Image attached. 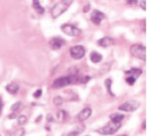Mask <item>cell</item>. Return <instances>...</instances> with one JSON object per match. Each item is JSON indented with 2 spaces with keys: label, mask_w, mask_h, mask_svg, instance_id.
<instances>
[{
  "label": "cell",
  "mask_w": 147,
  "mask_h": 136,
  "mask_svg": "<svg viewBox=\"0 0 147 136\" xmlns=\"http://www.w3.org/2000/svg\"><path fill=\"white\" fill-rule=\"evenodd\" d=\"M73 1L74 0H60V1H58L57 3L51 8V13L53 18L55 19V18H58L59 16H61L63 13L69 8V6L73 3Z\"/></svg>",
  "instance_id": "obj_1"
},
{
  "label": "cell",
  "mask_w": 147,
  "mask_h": 136,
  "mask_svg": "<svg viewBox=\"0 0 147 136\" xmlns=\"http://www.w3.org/2000/svg\"><path fill=\"white\" fill-rule=\"evenodd\" d=\"M78 77L76 75H68L65 77H60V78L56 79L55 81L53 83V88H55V89H59V88L65 87L67 85H70V84H74L76 82H78Z\"/></svg>",
  "instance_id": "obj_2"
},
{
  "label": "cell",
  "mask_w": 147,
  "mask_h": 136,
  "mask_svg": "<svg viewBox=\"0 0 147 136\" xmlns=\"http://www.w3.org/2000/svg\"><path fill=\"white\" fill-rule=\"evenodd\" d=\"M121 122H114V121H111L109 122L108 124H106L105 126L103 127L97 129V132L99 134L102 135H111V134H115L119 128H121Z\"/></svg>",
  "instance_id": "obj_3"
},
{
  "label": "cell",
  "mask_w": 147,
  "mask_h": 136,
  "mask_svg": "<svg viewBox=\"0 0 147 136\" xmlns=\"http://www.w3.org/2000/svg\"><path fill=\"white\" fill-rule=\"evenodd\" d=\"M130 54L134 57L138 58L140 60H146V47L142 44H132L129 48Z\"/></svg>",
  "instance_id": "obj_4"
},
{
  "label": "cell",
  "mask_w": 147,
  "mask_h": 136,
  "mask_svg": "<svg viewBox=\"0 0 147 136\" xmlns=\"http://www.w3.org/2000/svg\"><path fill=\"white\" fill-rule=\"evenodd\" d=\"M69 53L71 57L75 60H79L84 57L85 55V48L83 45H74L70 48Z\"/></svg>",
  "instance_id": "obj_5"
},
{
  "label": "cell",
  "mask_w": 147,
  "mask_h": 136,
  "mask_svg": "<svg viewBox=\"0 0 147 136\" xmlns=\"http://www.w3.org/2000/svg\"><path fill=\"white\" fill-rule=\"evenodd\" d=\"M140 103L137 101H126L124 102L123 105H121L119 106V110H123V112H131L136 110L139 108Z\"/></svg>",
  "instance_id": "obj_6"
},
{
  "label": "cell",
  "mask_w": 147,
  "mask_h": 136,
  "mask_svg": "<svg viewBox=\"0 0 147 136\" xmlns=\"http://www.w3.org/2000/svg\"><path fill=\"white\" fill-rule=\"evenodd\" d=\"M61 31L69 37H78L81 34L80 29L76 28L75 26H72L70 24H65L61 26Z\"/></svg>",
  "instance_id": "obj_7"
},
{
  "label": "cell",
  "mask_w": 147,
  "mask_h": 136,
  "mask_svg": "<svg viewBox=\"0 0 147 136\" xmlns=\"http://www.w3.org/2000/svg\"><path fill=\"white\" fill-rule=\"evenodd\" d=\"M105 18H106V15L99 10H94L91 14V21L93 22V24L97 25V26H99V25L101 24V22L103 21Z\"/></svg>",
  "instance_id": "obj_8"
},
{
  "label": "cell",
  "mask_w": 147,
  "mask_h": 136,
  "mask_svg": "<svg viewBox=\"0 0 147 136\" xmlns=\"http://www.w3.org/2000/svg\"><path fill=\"white\" fill-rule=\"evenodd\" d=\"M65 44V42L60 38H53L49 40V46L53 50H58L62 47V45Z\"/></svg>",
  "instance_id": "obj_9"
},
{
  "label": "cell",
  "mask_w": 147,
  "mask_h": 136,
  "mask_svg": "<svg viewBox=\"0 0 147 136\" xmlns=\"http://www.w3.org/2000/svg\"><path fill=\"white\" fill-rule=\"evenodd\" d=\"M92 114V110L90 108H85L84 110H81V112L77 115V118L79 121H84L86 119H88Z\"/></svg>",
  "instance_id": "obj_10"
},
{
  "label": "cell",
  "mask_w": 147,
  "mask_h": 136,
  "mask_svg": "<svg viewBox=\"0 0 147 136\" xmlns=\"http://www.w3.org/2000/svg\"><path fill=\"white\" fill-rule=\"evenodd\" d=\"M114 44H115L114 40L110 37L102 38L98 40V44L100 45V46H103V47H109V46H111V45H113Z\"/></svg>",
  "instance_id": "obj_11"
},
{
  "label": "cell",
  "mask_w": 147,
  "mask_h": 136,
  "mask_svg": "<svg viewBox=\"0 0 147 136\" xmlns=\"http://www.w3.org/2000/svg\"><path fill=\"white\" fill-rule=\"evenodd\" d=\"M68 113L67 112H65V110H58L57 112H56V119H57L59 122H66L68 121Z\"/></svg>",
  "instance_id": "obj_12"
},
{
  "label": "cell",
  "mask_w": 147,
  "mask_h": 136,
  "mask_svg": "<svg viewBox=\"0 0 147 136\" xmlns=\"http://www.w3.org/2000/svg\"><path fill=\"white\" fill-rule=\"evenodd\" d=\"M6 91L8 93H10L11 95H15L16 93L19 91V85L16 83H10L6 86Z\"/></svg>",
  "instance_id": "obj_13"
},
{
  "label": "cell",
  "mask_w": 147,
  "mask_h": 136,
  "mask_svg": "<svg viewBox=\"0 0 147 136\" xmlns=\"http://www.w3.org/2000/svg\"><path fill=\"white\" fill-rule=\"evenodd\" d=\"M90 59H91L92 62H94V63H99L102 61L103 57H102V55L99 53L93 51V53H91V55H90Z\"/></svg>",
  "instance_id": "obj_14"
},
{
  "label": "cell",
  "mask_w": 147,
  "mask_h": 136,
  "mask_svg": "<svg viewBox=\"0 0 147 136\" xmlns=\"http://www.w3.org/2000/svg\"><path fill=\"white\" fill-rule=\"evenodd\" d=\"M33 8L37 11V13L39 14H44L45 12V9L42 8V6L40 4L39 0H33Z\"/></svg>",
  "instance_id": "obj_15"
},
{
  "label": "cell",
  "mask_w": 147,
  "mask_h": 136,
  "mask_svg": "<svg viewBox=\"0 0 147 136\" xmlns=\"http://www.w3.org/2000/svg\"><path fill=\"white\" fill-rule=\"evenodd\" d=\"M110 118H111V121L114 122H121L124 118V115L119 112H115L110 115Z\"/></svg>",
  "instance_id": "obj_16"
},
{
  "label": "cell",
  "mask_w": 147,
  "mask_h": 136,
  "mask_svg": "<svg viewBox=\"0 0 147 136\" xmlns=\"http://www.w3.org/2000/svg\"><path fill=\"white\" fill-rule=\"evenodd\" d=\"M125 73L130 76H132V77H134V78H137V77H139L142 74V70L134 68V69H130V70H128V71H125Z\"/></svg>",
  "instance_id": "obj_17"
},
{
  "label": "cell",
  "mask_w": 147,
  "mask_h": 136,
  "mask_svg": "<svg viewBox=\"0 0 147 136\" xmlns=\"http://www.w3.org/2000/svg\"><path fill=\"white\" fill-rule=\"evenodd\" d=\"M83 130H84V126L83 125L82 126H77V127L74 128L72 131H70L66 136H77L78 134H80Z\"/></svg>",
  "instance_id": "obj_18"
},
{
  "label": "cell",
  "mask_w": 147,
  "mask_h": 136,
  "mask_svg": "<svg viewBox=\"0 0 147 136\" xmlns=\"http://www.w3.org/2000/svg\"><path fill=\"white\" fill-rule=\"evenodd\" d=\"M111 67H112V64H111L110 62H106L105 64H103V66L101 67V69H100V72H99V74H100V75H102V74L108 73V72L110 71Z\"/></svg>",
  "instance_id": "obj_19"
},
{
  "label": "cell",
  "mask_w": 147,
  "mask_h": 136,
  "mask_svg": "<svg viewBox=\"0 0 147 136\" xmlns=\"http://www.w3.org/2000/svg\"><path fill=\"white\" fill-rule=\"evenodd\" d=\"M112 84H113V80H112V79H111V78L106 79V81H105L106 89H107L109 94H111L112 96H115V95L113 94V92H112Z\"/></svg>",
  "instance_id": "obj_20"
},
{
  "label": "cell",
  "mask_w": 147,
  "mask_h": 136,
  "mask_svg": "<svg viewBox=\"0 0 147 136\" xmlns=\"http://www.w3.org/2000/svg\"><path fill=\"white\" fill-rule=\"evenodd\" d=\"M21 108H22V103L21 102H18V103L12 105V106H11V110H12L13 112H19V110Z\"/></svg>",
  "instance_id": "obj_21"
},
{
  "label": "cell",
  "mask_w": 147,
  "mask_h": 136,
  "mask_svg": "<svg viewBox=\"0 0 147 136\" xmlns=\"http://www.w3.org/2000/svg\"><path fill=\"white\" fill-rule=\"evenodd\" d=\"M53 104L55 106H61L62 103H63V99L61 98V97L57 96V97H55V98H53Z\"/></svg>",
  "instance_id": "obj_22"
},
{
  "label": "cell",
  "mask_w": 147,
  "mask_h": 136,
  "mask_svg": "<svg viewBox=\"0 0 147 136\" xmlns=\"http://www.w3.org/2000/svg\"><path fill=\"white\" fill-rule=\"evenodd\" d=\"M125 81H126V83L128 84V85H130V86H132L133 84H134L135 82H136V78H134V77H132V76H128L127 78L125 79Z\"/></svg>",
  "instance_id": "obj_23"
},
{
  "label": "cell",
  "mask_w": 147,
  "mask_h": 136,
  "mask_svg": "<svg viewBox=\"0 0 147 136\" xmlns=\"http://www.w3.org/2000/svg\"><path fill=\"white\" fill-rule=\"evenodd\" d=\"M18 122H19L20 125H23L27 122V116L26 115H20L19 118H18Z\"/></svg>",
  "instance_id": "obj_24"
},
{
  "label": "cell",
  "mask_w": 147,
  "mask_h": 136,
  "mask_svg": "<svg viewBox=\"0 0 147 136\" xmlns=\"http://www.w3.org/2000/svg\"><path fill=\"white\" fill-rule=\"evenodd\" d=\"M42 91L40 89H38L35 93H34V97H35L36 99H38V98H40V97L42 96Z\"/></svg>",
  "instance_id": "obj_25"
},
{
  "label": "cell",
  "mask_w": 147,
  "mask_h": 136,
  "mask_svg": "<svg viewBox=\"0 0 147 136\" xmlns=\"http://www.w3.org/2000/svg\"><path fill=\"white\" fill-rule=\"evenodd\" d=\"M126 3L130 6H134L138 3V0H126Z\"/></svg>",
  "instance_id": "obj_26"
},
{
  "label": "cell",
  "mask_w": 147,
  "mask_h": 136,
  "mask_svg": "<svg viewBox=\"0 0 147 136\" xmlns=\"http://www.w3.org/2000/svg\"><path fill=\"white\" fill-rule=\"evenodd\" d=\"M140 7L143 9L144 11L146 10V0H142V1L140 2Z\"/></svg>",
  "instance_id": "obj_27"
},
{
  "label": "cell",
  "mask_w": 147,
  "mask_h": 136,
  "mask_svg": "<svg viewBox=\"0 0 147 136\" xmlns=\"http://www.w3.org/2000/svg\"><path fill=\"white\" fill-rule=\"evenodd\" d=\"M90 10V5H87V6H85L84 7V9H83V11L86 13V12H88V11Z\"/></svg>",
  "instance_id": "obj_28"
},
{
  "label": "cell",
  "mask_w": 147,
  "mask_h": 136,
  "mask_svg": "<svg viewBox=\"0 0 147 136\" xmlns=\"http://www.w3.org/2000/svg\"><path fill=\"white\" fill-rule=\"evenodd\" d=\"M14 117H16V112H13V113H12V114L8 115V118H10V119L14 118Z\"/></svg>",
  "instance_id": "obj_29"
},
{
  "label": "cell",
  "mask_w": 147,
  "mask_h": 136,
  "mask_svg": "<svg viewBox=\"0 0 147 136\" xmlns=\"http://www.w3.org/2000/svg\"><path fill=\"white\" fill-rule=\"evenodd\" d=\"M47 117H49V121H53V115L51 114H49L47 115Z\"/></svg>",
  "instance_id": "obj_30"
},
{
  "label": "cell",
  "mask_w": 147,
  "mask_h": 136,
  "mask_svg": "<svg viewBox=\"0 0 147 136\" xmlns=\"http://www.w3.org/2000/svg\"><path fill=\"white\" fill-rule=\"evenodd\" d=\"M1 108H2V102H1V100H0V112H1Z\"/></svg>",
  "instance_id": "obj_31"
},
{
  "label": "cell",
  "mask_w": 147,
  "mask_h": 136,
  "mask_svg": "<svg viewBox=\"0 0 147 136\" xmlns=\"http://www.w3.org/2000/svg\"><path fill=\"white\" fill-rule=\"evenodd\" d=\"M145 125H146V121H144V122H143V128H144V129L146 128V126H145Z\"/></svg>",
  "instance_id": "obj_32"
},
{
  "label": "cell",
  "mask_w": 147,
  "mask_h": 136,
  "mask_svg": "<svg viewBox=\"0 0 147 136\" xmlns=\"http://www.w3.org/2000/svg\"><path fill=\"white\" fill-rule=\"evenodd\" d=\"M119 136H126V135H119Z\"/></svg>",
  "instance_id": "obj_33"
}]
</instances>
